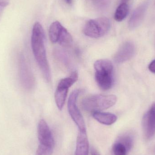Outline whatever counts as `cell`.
Returning a JSON list of instances; mask_svg holds the SVG:
<instances>
[{
  "instance_id": "obj_1",
  "label": "cell",
  "mask_w": 155,
  "mask_h": 155,
  "mask_svg": "<svg viewBox=\"0 0 155 155\" xmlns=\"http://www.w3.org/2000/svg\"><path fill=\"white\" fill-rule=\"evenodd\" d=\"M44 30L40 23L34 25L32 31L31 44L35 59L47 82L51 80V72L45 50Z\"/></svg>"
},
{
  "instance_id": "obj_2",
  "label": "cell",
  "mask_w": 155,
  "mask_h": 155,
  "mask_svg": "<svg viewBox=\"0 0 155 155\" xmlns=\"http://www.w3.org/2000/svg\"><path fill=\"white\" fill-rule=\"evenodd\" d=\"M94 68L96 81L100 89H110L114 82V66L112 62L106 59L97 60L94 64Z\"/></svg>"
},
{
  "instance_id": "obj_3",
  "label": "cell",
  "mask_w": 155,
  "mask_h": 155,
  "mask_svg": "<svg viewBox=\"0 0 155 155\" xmlns=\"http://www.w3.org/2000/svg\"><path fill=\"white\" fill-rule=\"evenodd\" d=\"M117 101V97L114 95H95L84 98L81 106L86 111L94 113L112 107Z\"/></svg>"
},
{
  "instance_id": "obj_4",
  "label": "cell",
  "mask_w": 155,
  "mask_h": 155,
  "mask_svg": "<svg viewBox=\"0 0 155 155\" xmlns=\"http://www.w3.org/2000/svg\"><path fill=\"white\" fill-rule=\"evenodd\" d=\"M111 22L106 17H100L87 21L84 26L85 35L93 38H98L106 34L110 29Z\"/></svg>"
},
{
  "instance_id": "obj_5",
  "label": "cell",
  "mask_w": 155,
  "mask_h": 155,
  "mask_svg": "<svg viewBox=\"0 0 155 155\" xmlns=\"http://www.w3.org/2000/svg\"><path fill=\"white\" fill-rule=\"evenodd\" d=\"M18 73L22 87L26 90H32L35 85V79L24 54L21 53L18 59Z\"/></svg>"
},
{
  "instance_id": "obj_6",
  "label": "cell",
  "mask_w": 155,
  "mask_h": 155,
  "mask_svg": "<svg viewBox=\"0 0 155 155\" xmlns=\"http://www.w3.org/2000/svg\"><path fill=\"white\" fill-rule=\"evenodd\" d=\"M78 79V73L76 71L73 72L69 77L60 80L55 91L54 98L55 103L59 110H61L66 101L69 88Z\"/></svg>"
},
{
  "instance_id": "obj_7",
  "label": "cell",
  "mask_w": 155,
  "mask_h": 155,
  "mask_svg": "<svg viewBox=\"0 0 155 155\" xmlns=\"http://www.w3.org/2000/svg\"><path fill=\"white\" fill-rule=\"evenodd\" d=\"M80 90L76 89L72 92L68 102V109L70 116L78 127L80 132H86L84 120L77 105V98Z\"/></svg>"
},
{
  "instance_id": "obj_8",
  "label": "cell",
  "mask_w": 155,
  "mask_h": 155,
  "mask_svg": "<svg viewBox=\"0 0 155 155\" xmlns=\"http://www.w3.org/2000/svg\"><path fill=\"white\" fill-rule=\"evenodd\" d=\"M143 123L145 137L151 139L155 134V103L145 114Z\"/></svg>"
},
{
  "instance_id": "obj_9",
  "label": "cell",
  "mask_w": 155,
  "mask_h": 155,
  "mask_svg": "<svg viewBox=\"0 0 155 155\" xmlns=\"http://www.w3.org/2000/svg\"><path fill=\"white\" fill-rule=\"evenodd\" d=\"M37 130L40 144L54 147V143L52 134L47 123L44 119L40 120Z\"/></svg>"
},
{
  "instance_id": "obj_10",
  "label": "cell",
  "mask_w": 155,
  "mask_h": 155,
  "mask_svg": "<svg viewBox=\"0 0 155 155\" xmlns=\"http://www.w3.org/2000/svg\"><path fill=\"white\" fill-rule=\"evenodd\" d=\"M135 46L130 41L124 43L114 56V60L117 63H122L131 59L135 52Z\"/></svg>"
},
{
  "instance_id": "obj_11",
  "label": "cell",
  "mask_w": 155,
  "mask_h": 155,
  "mask_svg": "<svg viewBox=\"0 0 155 155\" xmlns=\"http://www.w3.org/2000/svg\"><path fill=\"white\" fill-rule=\"evenodd\" d=\"M148 4V2H144L134 11L128 22V26L130 29H134L141 24L143 20Z\"/></svg>"
},
{
  "instance_id": "obj_12",
  "label": "cell",
  "mask_w": 155,
  "mask_h": 155,
  "mask_svg": "<svg viewBox=\"0 0 155 155\" xmlns=\"http://www.w3.org/2000/svg\"><path fill=\"white\" fill-rule=\"evenodd\" d=\"M89 143L86 132L79 131L76 141L75 155H88Z\"/></svg>"
},
{
  "instance_id": "obj_13",
  "label": "cell",
  "mask_w": 155,
  "mask_h": 155,
  "mask_svg": "<svg viewBox=\"0 0 155 155\" xmlns=\"http://www.w3.org/2000/svg\"><path fill=\"white\" fill-rule=\"evenodd\" d=\"M93 117L100 124L106 125H111L116 122L117 117L110 113L95 112L92 114Z\"/></svg>"
},
{
  "instance_id": "obj_14",
  "label": "cell",
  "mask_w": 155,
  "mask_h": 155,
  "mask_svg": "<svg viewBox=\"0 0 155 155\" xmlns=\"http://www.w3.org/2000/svg\"><path fill=\"white\" fill-rule=\"evenodd\" d=\"M63 27L61 24L58 21H55L51 24L49 28V35L51 42L53 43L58 42L59 36Z\"/></svg>"
},
{
  "instance_id": "obj_15",
  "label": "cell",
  "mask_w": 155,
  "mask_h": 155,
  "mask_svg": "<svg viewBox=\"0 0 155 155\" xmlns=\"http://www.w3.org/2000/svg\"><path fill=\"white\" fill-rule=\"evenodd\" d=\"M129 12V6L127 3H120L117 8L114 14V19L117 21H123L127 16Z\"/></svg>"
},
{
  "instance_id": "obj_16",
  "label": "cell",
  "mask_w": 155,
  "mask_h": 155,
  "mask_svg": "<svg viewBox=\"0 0 155 155\" xmlns=\"http://www.w3.org/2000/svg\"><path fill=\"white\" fill-rule=\"evenodd\" d=\"M72 42V36L67 29L64 27L59 36L57 43L64 47H69Z\"/></svg>"
},
{
  "instance_id": "obj_17",
  "label": "cell",
  "mask_w": 155,
  "mask_h": 155,
  "mask_svg": "<svg viewBox=\"0 0 155 155\" xmlns=\"http://www.w3.org/2000/svg\"><path fill=\"white\" fill-rule=\"evenodd\" d=\"M117 142L123 144L126 148L127 149V151H129L132 148L133 145V138L131 135H124L119 137Z\"/></svg>"
},
{
  "instance_id": "obj_18",
  "label": "cell",
  "mask_w": 155,
  "mask_h": 155,
  "mask_svg": "<svg viewBox=\"0 0 155 155\" xmlns=\"http://www.w3.org/2000/svg\"><path fill=\"white\" fill-rule=\"evenodd\" d=\"M113 150L114 155H127L128 152L125 147L118 142L114 144Z\"/></svg>"
},
{
  "instance_id": "obj_19",
  "label": "cell",
  "mask_w": 155,
  "mask_h": 155,
  "mask_svg": "<svg viewBox=\"0 0 155 155\" xmlns=\"http://www.w3.org/2000/svg\"><path fill=\"white\" fill-rule=\"evenodd\" d=\"M53 148L54 147L40 144L35 155H51Z\"/></svg>"
},
{
  "instance_id": "obj_20",
  "label": "cell",
  "mask_w": 155,
  "mask_h": 155,
  "mask_svg": "<svg viewBox=\"0 0 155 155\" xmlns=\"http://www.w3.org/2000/svg\"><path fill=\"white\" fill-rule=\"evenodd\" d=\"M10 0H0V21L2 19L4 11L9 5Z\"/></svg>"
},
{
  "instance_id": "obj_21",
  "label": "cell",
  "mask_w": 155,
  "mask_h": 155,
  "mask_svg": "<svg viewBox=\"0 0 155 155\" xmlns=\"http://www.w3.org/2000/svg\"><path fill=\"white\" fill-rule=\"evenodd\" d=\"M149 71L155 74V60L152 61L148 66Z\"/></svg>"
},
{
  "instance_id": "obj_22",
  "label": "cell",
  "mask_w": 155,
  "mask_h": 155,
  "mask_svg": "<svg viewBox=\"0 0 155 155\" xmlns=\"http://www.w3.org/2000/svg\"><path fill=\"white\" fill-rule=\"evenodd\" d=\"M91 155H101L100 154L98 151L94 148H92L91 150Z\"/></svg>"
},
{
  "instance_id": "obj_23",
  "label": "cell",
  "mask_w": 155,
  "mask_h": 155,
  "mask_svg": "<svg viewBox=\"0 0 155 155\" xmlns=\"http://www.w3.org/2000/svg\"><path fill=\"white\" fill-rule=\"evenodd\" d=\"M65 1L68 4L71 5L72 3L73 0H65Z\"/></svg>"
},
{
  "instance_id": "obj_24",
  "label": "cell",
  "mask_w": 155,
  "mask_h": 155,
  "mask_svg": "<svg viewBox=\"0 0 155 155\" xmlns=\"http://www.w3.org/2000/svg\"><path fill=\"white\" fill-rule=\"evenodd\" d=\"M130 0H121V3H127Z\"/></svg>"
},
{
  "instance_id": "obj_25",
  "label": "cell",
  "mask_w": 155,
  "mask_h": 155,
  "mask_svg": "<svg viewBox=\"0 0 155 155\" xmlns=\"http://www.w3.org/2000/svg\"></svg>"
}]
</instances>
